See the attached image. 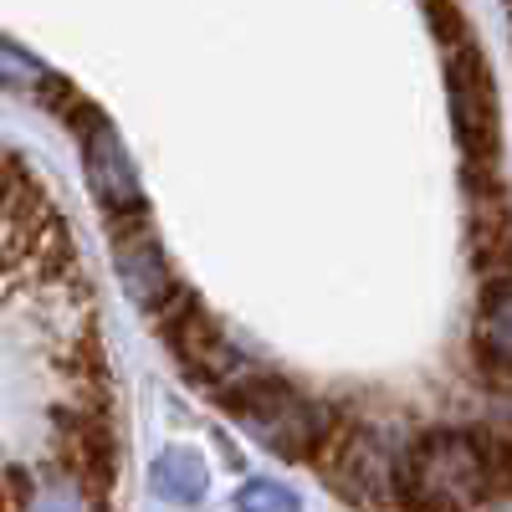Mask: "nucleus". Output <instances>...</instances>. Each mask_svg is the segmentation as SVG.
<instances>
[{
  "label": "nucleus",
  "instance_id": "nucleus-3",
  "mask_svg": "<svg viewBox=\"0 0 512 512\" xmlns=\"http://www.w3.org/2000/svg\"><path fill=\"white\" fill-rule=\"evenodd\" d=\"M113 267H118V282L134 303L154 318L175 303L180 292V277L169 267L164 246L154 241L149 221H128V226H113Z\"/></svg>",
  "mask_w": 512,
  "mask_h": 512
},
{
  "label": "nucleus",
  "instance_id": "nucleus-4",
  "mask_svg": "<svg viewBox=\"0 0 512 512\" xmlns=\"http://www.w3.org/2000/svg\"><path fill=\"white\" fill-rule=\"evenodd\" d=\"M477 364H482V379L487 384H512V272L482 282Z\"/></svg>",
  "mask_w": 512,
  "mask_h": 512
},
{
  "label": "nucleus",
  "instance_id": "nucleus-7",
  "mask_svg": "<svg viewBox=\"0 0 512 512\" xmlns=\"http://www.w3.org/2000/svg\"><path fill=\"white\" fill-rule=\"evenodd\" d=\"M236 512H303V502L282 482H246L236 492Z\"/></svg>",
  "mask_w": 512,
  "mask_h": 512
},
{
  "label": "nucleus",
  "instance_id": "nucleus-2",
  "mask_svg": "<svg viewBox=\"0 0 512 512\" xmlns=\"http://www.w3.org/2000/svg\"><path fill=\"white\" fill-rule=\"evenodd\" d=\"M57 108H62V118L77 128V134H82V164H88L93 195H98V205L108 210V221H113V226L149 221L144 185H139V175H134V164H128L123 139L113 134V123H108L88 98H77L72 88H62Z\"/></svg>",
  "mask_w": 512,
  "mask_h": 512
},
{
  "label": "nucleus",
  "instance_id": "nucleus-1",
  "mask_svg": "<svg viewBox=\"0 0 512 512\" xmlns=\"http://www.w3.org/2000/svg\"><path fill=\"white\" fill-rule=\"evenodd\" d=\"M221 410H231L256 441L277 456H287V461H318L328 451L333 431L344 425V410L338 405L297 390V384L277 379L272 369H262L256 379H246L236 395H226Z\"/></svg>",
  "mask_w": 512,
  "mask_h": 512
},
{
  "label": "nucleus",
  "instance_id": "nucleus-6",
  "mask_svg": "<svg viewBox=\"0 0 512 512\" xmlns=\"http://www.w3.org/2000/svg\"><path fill=\"white\" fill-rule=\"evenodd\" d=\"M0 88H16V93H52L57 77L41 67L36 57H26L16 41L0 36Z\"/></svg>",
  "mask_w": 512,
  "mask_h": 512
},
{
  "label": "nucleus",
  "instance_id": "nucleus-5",
  "mask_svg": "<svg viewBox=\"0 0 512 512\" xmlns=\"http://www.w3.org/2000/svg\"><path fill=\"white\" fill-rule=\"evenodd\" d=\"M149 482H154V492H159L164 502L190 507V502H200V497H205L210 472H205V461H200L190 446H169V451H159V456H154Z\"/></svg>",
  "mask_w": 512,
  "mask_h": 512
}]
</instances>
